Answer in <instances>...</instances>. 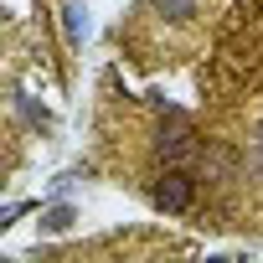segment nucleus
Wrapping results in <instances>:
<instances>
[{
    "instance_id": "obj_1",
    "label": "nucleus",
    "mask_w": 263,
    "mask_h": 263,
    "mask_svg": "<svg viewBox=\"0 0 263 263\" xmlns=\"http://www.w3.org/2000/svg\"><path fill=\"white\" fill-rule=\"evenodd\" d=\"M145 16L155 26H196L201 21V0H145Z\"/></svg>"
},
{
    "instance_id": "obj_2",
    "label": "nucleus",
    "mask_w": 263,
    "mask_h": 263,
    "mask_svg": "<svg viewBox=\"0 0 263 263\" xmlns=\"http://www.w3.org/2000/svg\"><path fill=\"white\" fill-rule=\"evenodd\" d=\"M155 201H160L165 212H186V206H191V181H186L181 171H171V176L155 186Z\"/></svg>"
},
{
    "instance_id": "obj_3",
    "label": "nucleus",
    "mask_w": 263,
    "mask_h": 263,
    "mask_svg": "<svg viewBox=\"0 0 263 263\" xmlns=\"http://www.w3.org/2000/svg\"><path fill=\"white\" fill-rule=\"evenodd\" d=\"M160 150L171 155V160H186L196 145H191V129L181 124V119H171V129H165V135H160Z\"/></svg>"
},
{
    "instance_id": "obj_4",
    "label": "nucleus",
    "mask_w": 263,
    "mask_h": 263,
    "mask_svg": "<svg viewBox=\"0 0 263 263\" xmlns=\"http://www.w3.org/2000/svg\"><path fill=\"white\" fill-rule=\"evenodd\" d=\"M248 165H253V176L263 181V114H258L253 129H248Z\"/></svg>"
},
{
    "instance_id": "obj_5",
    "label": "nucleus",
    "mask_w": 263,
    "mask_h": 263,
    "mask_svg": "<svg viewBox=\"0 0 263 263\" xmlns=\"http://www.w3.org/2000/svg\"><path fill=\"white\" fill-rule=\"evenodd\" d=\"M67 31H72V36H88V16H83V11H78V6H72V11H67Z\"/></svg>"
}]
</instances>
